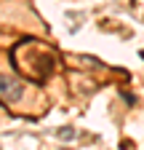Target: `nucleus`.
Returning <instances> with one entry per match:
<instances>
[{
	"label": "nucleus",
	"mask_w": 144,
	"mask_h": 150,
	"mask_svg": "<svg viewBox=\"0 0 144 150\" xmlns=\"http://www.w3.org/2000/svg\"><path fill=\"white\" fill-rule=\"evenodd\" d=\"M0 97L8 102H19L22 99V81L11 78V75H0Z\"/></svg>",
	"instance_id": "obj_1"
},
{
	"label": "nucleus",
	"mask_w": 144,
	"mask_h": 150,
	"mask_svg": "<svg viewBox=\"0 0 144 150\" xmlns=\"http://www.w3.org/2000/svg\"><path fill=\"white\" fill-rule=\"evenodd\" d=\"M59 137H64V139H72V137H75V131H72V129H62V131H59Z\"/></svg>",
	"instance_id": "obj_2"
}]
</instances>
